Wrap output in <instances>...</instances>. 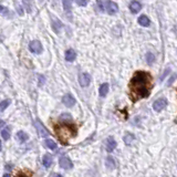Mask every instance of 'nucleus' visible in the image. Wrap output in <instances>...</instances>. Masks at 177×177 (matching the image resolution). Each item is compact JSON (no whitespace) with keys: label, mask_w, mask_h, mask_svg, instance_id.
Instances as JSON below:
<instances>
[{"label":"nucleus","mask_w":177,"mask_h":177,"mask_svg":"<svg viewBox=\"0 0 177 177\" xmlns=\"http://www.w3.org/2000/svg\"><path fill=\"white\" fill-rule=\"evenodd\" d=\"M153 89V78L146 71L135 72L129 84L130 99L133 102L147 98Z\"/></svg>","instance_id":"nucleus-1"},{"label":"nucleus","mask_w":177,"mask_h":177,"mask_svg":"<svg viewBox=\"0 0 177 177\" xmlns=\"http://www.w3.org/2000/svg\"><path fill=\"white\" fill-rule=\"evenodd\" d=\"M54 132L62 144H68L69 140L73 138L77 135L78 131L75 125L64 122V123H60L54 126Z\"/></svg>","instance_id":"nucleus-2"},{"label":"nucleus","mask_w":177,"mask_h":177,"mask_svg":"<svg viewBox=\"0 0 177 177\" xmlns=\"http://www.w3.org/2000/svg\"><path fill=\"white\" fill-rule=\"evenodd\" d=\"M29 49L32 53H36V54H40V53L42 52L43 48H42V44L38 41V40H33L31 41L29 44Z\"/></svg>","instance_id":"nucleus-3"},{"label":"nucleus","mask_w":177,"mask_h":177,"mask_svg":"<svg viewBox=\"0 0 177 177\" xmlns=\"http://www.w3.org/2000/svg\"><path fill=\"white\" fill-rule=\"evenodd\" d=\"M167 105V101L166 99H158L156 100L153 103V108L156 112H161L162 110H164Z\"/></svg>","instance_id":"nucleus-4"},{"label":"nucleus","mask_w":177,"mask_h":177,"mask_svg":"<svg viewBox=\"0 0 177 177\" xmlns=\"http://www.w3.org/2000/svg\"><path fill=\"white\" fill-rule=\"evenodd\" d=\"M59 164H60V166L63 169H70L73 167L71 159H70L69 157H66V156H62V157L59 159Z\"/></svg>","instance_id":"nucleus-5"},{"label":"nucleus","mask_w":177,"mask_h":177,"mask_svg":"<svg viewBox=\"0 0 177 177\" xmlns=\"http://www.w3.org/2000/svg\"><path fill=\"white\" fill-rule=\"evenodd\" d=\"M79 82L81 86H87L91 82V75L89 73H81L79 75Z\"/></svg>","instance_id":"nucleus-6"},{"label":"nucleus","mask_w":177,"mask_h":177,"mask_svg":"<svg viewBox=\"0 0 177 177\" xmlns=\"http://www.w3.org/2000/svg\"><path fill=\"white\" fill-rule=\"evenodd\" d=\"M35 124H36V127H37L38 132H39V135L41 137H48V136H49V132H48L47 129L41 124V122H40L39 120H36Z\"/></svg>","instance_id":"nucleus-7"},{"label":"nucleus","mask_w":177,"mask_h":177,"mask_svg":"<svg viewBox=\"0 0 177 177\" xmlns=\"http://www.w3.org/2000/svg\"><path fill=\"white\" fill-rule=\"evenodd\" d=\"M115 147H116V141L114 140L112 136H110V137L106 138L105 141V150L108 152V153H111V152H113L114 150H115Z\"/></svg>","instance_id":"nucleus-8"},{"label":"nucleus","mask_w":177,"mask_h":177,"mask_svg":"<svg viewBox=\"0 0 177 177\" xmlns=\"http://www.w3.org/2000/svg\"><path fill=\"white\" fill-rule=\"evenodd\" d=\"M62 102H63V104L66 107H72V106L75 104V99H74L71 94H65L63 98H62Z\"/></svg>","instance_id":"nucleus-9"},{"label":"nucleus","mask_w":177,"mask_h":177,"mask_svg":"<svg viewBox=\"0 0 177 177\" xmlns=\"http://www.w3.org/2000/svg\"><path fill=\"white\" fill-rule=\"evenodd\" d=\"M141 9H142V5H141L140 2H137V1H133V2H131L130 10L132 13H137L138 11H141Z\"/></svg>","instance_id":"nucleus-10"},{"label":"nucleus","mask_w":177,"mask_h":177,"mask_svg":"<svg viewBox=\"0 0 177 177\" xmlns=\"http://www.w3.org/2000/svg\"><path fill=\"white\" fill-rule=\"evenodd\" d=\"M16 137L19 143H24V142H27V140H28V134L22 132V131H19V132L16 134Z\"/></svg>","instance_id":"nucleus-11"},{"label":"nucleus","mask_w":177,"mask_h":177,"mask_svg":"<svg viewBox=\"0 0 177 177\" xmlns=\"http://www.w3.org/2000/svg\"><path fill=\"white\" fill-rule=\"evenodd\" d=\"M75 57H77V53L74 52V50H72V49H69L65 52V60L69 61V62H72V61L75 60Z\"/></svg>","instance_id":"nucleus-12"},{"label":"nucleus","mask_w":177,"mask_h":177,"mask_svg":"<svg viewBox=\"0 0 177 177\" xmlns=\"http://www.w3.org/2000/svg\"><path fill=\"white\" fill-rule=\"evenodd\" d=\"M138 23H140L142 27H148L151 24V20L148 19V17L143 15V16H141L140 18H138Z\"/></svg>","instance_id":"nucleus-13"},{"label":"nucleus","mask_w":177,"mask_h":177,"mask_svg":"<svg viewBox=\"0 0 177 177\" xmlns=\"http://www.w3.org/2000/svg\"><path fill=\"white\" fill-rule=\"evenodd\" d=\"M51 164H52V156L50 154H45L43 156V165H44V167L49 168L51 166Z\"/></svg>","instance_id":"nucleus-14"},{"label":"nucleus","mask_w":177,"mask_h":177,"mask_svg":"<svg viewBox=\"0 0 177 177\" xmlns=\"http://www.w3.org/2000/svg\"><path fill=\"white\" fill-rule=\"evenodd\" d=\"M99 93H100V96L104 98L106 94L108 93V84L107 83H103V84L100 86V90H99Z\"/></svg>","instance_id":"nucleus-15"},{"label":"nucleus","mask_w":177,"mask_h":177,"mask_svg":"<svg viewBox=\"0 0 177 177\" xmlns=\"http://www.w3.org/2000/svg\"><path fill=\"white\" fill-rule=\"evenodd\" d=\"M134 135L131 134V133H126V134L124 135V143L126 144V145H131L132 144V142L134 141Z\"/></svg>","instance_id":"nucleus-16"},{"label":"nucleus","mask_w":177,"mask_h":177,"mask_svg":"<svg viewBox=\"0 0 177 177\" xmlns=\"http://www.w3.org/2000/svg\"><path fill=\"white\" fill-rule=\"evenodd\" d=\"M115 165H116V163H115V161L113 159V157H111V156H108L107 158H106V166L108 167V168H115Z\"/></svg>","instance_id":"nucleus-17"},{"label":"nucleus","mask_w":177,"mask_h":177,"mask_svg":"<svg viewBox=\"0 0 177 177\" xmlns=\"http://www.w3.org/2000/svg\"><path fill=\"white\" fill-rule=\"evenodd\" d=\"M63 8L66 12H70L72 9V0H63Z\"/></svg>","instance_id":"nucleus-18"},{"label":"nucleus","mask_w":177,"mask_h":177,"mask_svg":"<svg viewBox=\"0 0 177 177\" xmlns=\"http://www.w3.org/2000/svg\"><path fill=\"white\" fill-rule=\"evenodd\" d=\"M22 2H23V6H24V8L27 9V11H28V12H31L32 0H22Z\"/></svg>","instance_id":"nucleus-19"},{"label":"nucleus","mask_w":177,"mask_h":177,"mask_svg":"<svg viewBox=\"0 0 177 177\" xmlns=\"http://www.w3.org/2000/svg\"><path fill=\"white\" fill-rule=\"evenodd\" d=\"M45 145H47V147H49L50 150H56L57 148V144L56 142H53L52 140H50V138H48V140H45Z\"/></svg>","instance_id":"nucleus-20"},{"label":"nucleus","mask_w":177,"mask_h":177,"mask_svg":"<svg viewBox=\"0 0 177 177\" xmlns=\"http://www.w3.org/2000/svg\"><path fill=\"white\" fill-rule=\"evenodd\" d=\"M1 136H2V138L5 141L9 140V137H10V131H9L8 127H6V129H3V130L1 131Z\"/></svg>","instance_id":"nucleus-21"},{"label":"nucleus","mask_w":177,"mask_h":177,"mask_svg":"<svg viewBox=\"0 0 177 177\" xmlns=\"http://www.w3.org/2000/svg\"><path fill=\"white\" fill-rule=\"evenodd\" d=\"M52 27H53V29H54V31H56V32H59V29H60L61 27H62V24H61V22L59 21L58 19H53V21H52Z\"/></svg>","instance_id":"nucleus-22"},{"label":"nucleus","mask_w":177,"mask_h":177,"mask_svg":"<svg viewBox=\"0 0 177 177\" xmlns=\"http://www.w3.org/2000/svg\"><path fill=\"white\" fill-rule=\"evenodd\" d=\"M9 104H10V100H5L2 102H0V111H5L6 108L9 106Z\"/></svg>","instance_id":"nucleus-23"},{"label":"nucleus","mask_w":177,"mask_h":177,"mask_svg":"<svg viewBox=\"0 0 177 177\" xmlns=\"http://www.w3.org/2000/svg\"><path fill=\"white\" fill-rule=\"evenodd\" d=\"M146 61H147L148 64H152L155 61V57H154L153 53H147L146 54Z\"/></svg>","instance_id":"nucleus-24"},{"label":"nucleus","mask_w":177,"mask_h":177,"mask_svg":"<svg viewBox=\"0 0 177 177\" xmlns=\"http://www.w3.org/2000/svg\"><path fill=\"white\" fill-rule=\"evenodd\" d=\"M31 173L30 172H20L19 174H17L16 177H31Z\"/></svg>","instance_id":"nucleus-25"},{"label":"nucleus","mask_w":177,"mask_h":177,"mask_svg":"<svg viewBox=\"0 0 177 177\" xmlns=\"http://www.w3.org/2000/svg\"><path fill=\"white\" fill-rule=\"evenodd\" d=\"M75 2H77L79 6H82V7H84V6L87 5L89 0H75Z\"/></svg>","instance_id":"nucleus-26"},{"label":"nucleus","mask_w":177,"mask_h":177,"mask_svg":"<svg viewBox=\"0 0 177 177\" xmlns=\"http://www.w3.org/2000/svg\"><path fill=\"white\" fill-rule=\"evenodd\" d=\"M0 13L1 15H8V9L5 8L3 6H0Z\"/></svg>","instance_id":"nucleus-27"},{"label":"nucleus","mask_w":177,"mask_h":177,"mask_svg":"<svg viewBox=\"0 0 177 177\" xmlns=\"http://www.w3.org/2000/svg\"><path fill=\"white\" fill-rule=\"evenodd\" d=\"M3 126H5V122L0 121V129H1V127H3Z\"/></svg>","instance_id":"nucleus-28"},{"label":"nucleus","mask_w":177,"mask_h":177,"mask_svg":"<svg viewBox=\"0 0 177 177\" xmlns=\"http://www.w3.org/2000/svg\"><path fill=\"white\" fill-rule=\"evenodd\" d=\"M53 177H63V176H62V175H60V174H56Z\"/></svg>","instance_id":"nucleus-29"},{"label":"nucleus","mask_w":177,"mask_h":177,"mask_svg":"<svg viewBox=\"0 0 177 177\" xmlns=\"http://www.w3.org/2000/svg\"><path fill=\"white\" fill-rule=\"evenodd\" d=\"M1 150H2V144H1V141H0V152H1Z\"/></svg>","instance_id":"nucleus-30"},{"label":"nucleus","mask_w":177,"mask_h":177,"mask_svg":"<svg viewBox=\"0 0 177 177\" xmlns=\"http://www.w3.org/2000/svg\"><path fill=\"white\" fill-rule=\"evenodd\" d=\"M3 177H10V175H9V174H5V175H3Z\"/></svg>","instance_id":"nucleus-31"}]
</instances>
